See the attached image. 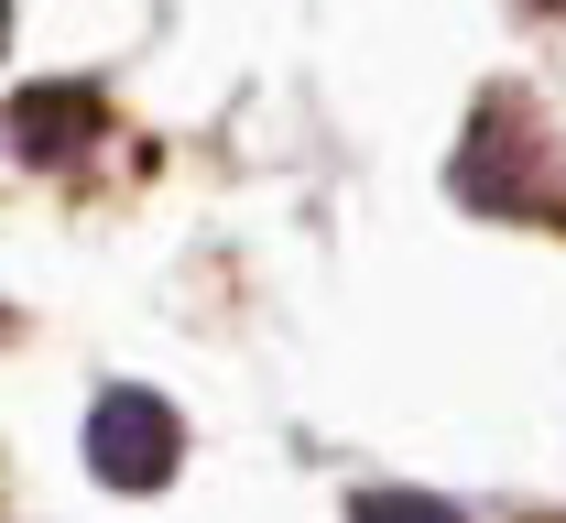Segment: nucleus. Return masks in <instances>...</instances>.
Wrapping results in <instances>:
<instances>
[{"label": "nucleus", "mask_w": 566, "mask_h": 523, "mask_svg": "<svg viewBox=\"0 0 566 523\" xmlns=\"http://www.w3.org/2000/svg\"><path fill=\"white\" fill-rule=\"evenodd\" d=\"M87 469H98L109 491H164V480H175V404L109 393L98 426H87Z\"/></svg>", "instance_id": "nucleus-2"}, {"label": "nucleus", "mask_w": 566, "mask_h": 523, "mask_svg": "<svg viewBox=\"0 0 566 523\" xmlns=\"http://www.w3.org/2000/svg\"><path fill=\"white\" fill-rule=\"evenodd\" d=\"M359 523H469V513H447V502H424V491H370Z\"/></svg>", "instance_id": "nucleus-4"}, {"label": "nucleus", "mask_w": 566, "mask_h": 523, "mask_svg": "<svg viewBox=\"0 0 566 523\" xmlns=\"http://www.w3.org/2000/svg\"><path fill=\"white\" fill-rule=\"evenodd\" d=\"M545 175H556V153L534 132V98H523V87H491L480 121H469V143H458V197L512 208V219H545V208H556Z\"/></svg>", "instance_id": "nucleus-1"}, {"label": "nucleus", "mask_w": 566, "mask_h": 523, "mask_svg": "<svg viewBox=\"0 0 566 523\" xmlns=\"http://www.w3.org/2000/svg\"><path fill=\"white\" fill-rule=\"evenodd\" d=\"M11 132H22L33 164H55V153H76L87 132H98V98H87V87H33V98L11 109Z\"/></svg>", "instance_id": "nucleus-3"}]
</instances>
